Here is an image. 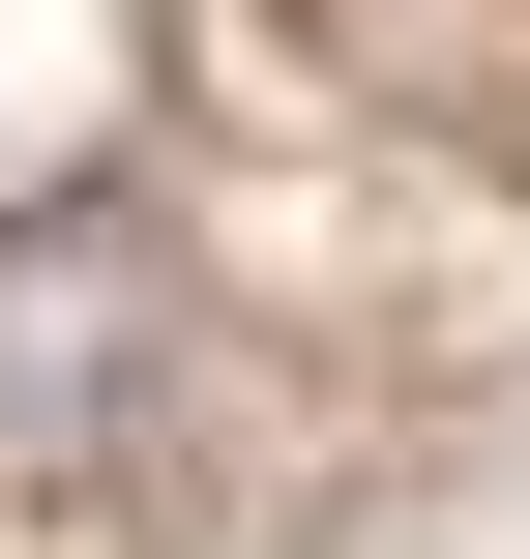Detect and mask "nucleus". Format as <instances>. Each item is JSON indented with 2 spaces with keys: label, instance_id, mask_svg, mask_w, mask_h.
I'll list each match as a JSON object with an SVG mask.
<instances>
[{
  "label": "nucleus",
  "instance_id": "1",
  "mask_svg": "<svg viewBox=\"0 0 530 559\" xmlns=\"http://www.w3.org/2000/svg\"><path fill=\"white\" fill-rule=\"evenodd\" d=\"M148 324H177L148 236H118V206H30V236H0V472H89V442L148 413Z\"/></svg>",
  "mask_w": 530,
  "mask_h": 559
}]
</instances>
